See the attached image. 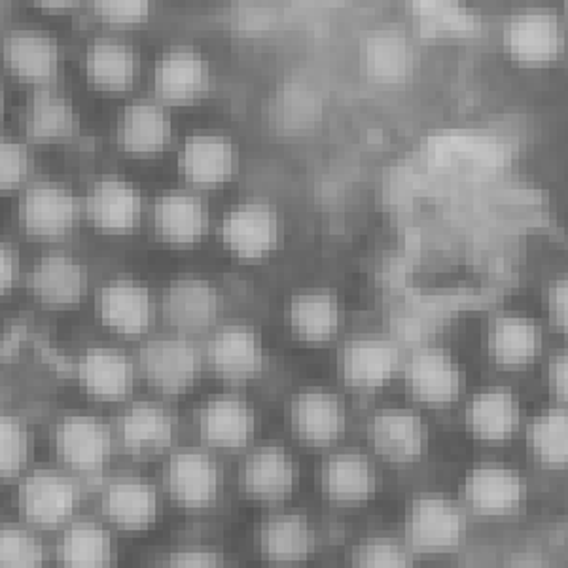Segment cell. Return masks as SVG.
Returning <instances> with one entry per match:
<instances>
[{"instance_id": "cell-1", "label": "cell", "mask_w": 568, "mask_h": 568, "mask_svg": "<svg viewBox=\"0 0 568 568\" xmlns=\"http://www.w3.org/2000/svg\"><path fill=\"white\" fill-rule=\"evenodd\" d=\"M503 50L524 69H548L567 52V23L548 8H527L503 27Z\"/></svg>"}, {"instance_id": "cell-2", "label": "cell", "mask_w": 568, "mask_h": 568, "mask_svg": "<svg viewBox=\"0 0 568 568\" xmlns=\"http://www.w3.org/2000/svg\"><path fill=\"white\" fill-rule=\"evenodd\" d=\"M146 382L163 394H182L201 372V356L184 337H160L146 343L139 355Z\"/></svg>"}, {"instance_id": "cell-3", "label": "cell", "mask_w": 568, "mask_h": 568, "mask_svg": "<svg viewBox=\"0 0 568 568\" xmlns=\"http://www.w3.org/2000/svg\"><path fill=\"white\" fill-rule=\"evenodd\" d=\"M78 503V485L58 471H34L20 485L18 493L21 516L42 529H55L67 524Z\"/></svg>"}, {"instance_id": "cell-4", "label": "cell", "mask_w": 568, "mask_h": 568, "mask_svg": "<svg viewBox=\"0 0 568 568\" xmlns=\"http://www.w3.org/2000/svg\"><path fill=\"white\" fill-rule=\"evenodd\" d=\"M281 224L275 209L262 201H246L227 213L220 237L233 256L248 262L262 260L275 251Z\"/></svg>"}, {"instance_id": "cell-5", "label": "cell", "mask_w": 568, "mask_h": 568, "mask_svg": "<svg viewBox=\"0 0 568 568\" xmlns=\"http://www.w3.org/2000/svg\"><path fill=\"white\" fill-rule=\"evenodd\" d=\"M80 219V203L61 184L39 182L20 201V224L39 240H61Z\"/></svg>"}, {"instance_id": "cell-6", "label": "cell", "mask_w": 568, "mask_h": 568, "mask_svg": "<svg viewBox=\"0 0 568 568\" xmlns=\"http://www.w3.org/2000/svg\"><path fill=\"white\" fill-rule=\"evenodd\" d=\"M463 536V517L449 500L420 497L407 517V540L414 551L446 554L457 548Z\"/></svg>"}, {"instance_id": "cell-7", "label": "cell", "mask_w": 568, "mask_h": 568, "mask_svg": "<svg viewBox=\"0 0 568 568\" xmlns=\"http://www.w3.org/2000/svg\"><path fill=\"white\" fill-rule=\"evenodd\" d=\"M211 85L207 61L192 48H173L163 55L154 71V91L165 104H192Z\"/></svg>"}, {"instance_id": "cell-8", "label": "cell", "mask_w": 568, "mask_h": 568, "mask_svg": "<svg viewBox=\"0 0 568 568\" xmlns=\"http://www.w3.org/2000/svg\"><path fill=\"white\" fill-rule=\"evenodd\" d=\"M55 447L63 463L74 470L98 471L109 463L112 434L95 417L71 415L58 426Z\"/></svg>"}, {"instance_id": "cell-9", "label": "cell", "mask_w": 568, "mask_h": 568, "mask_svg": "<svg viewBox=\"0 0 568 568\" xmlns=\"http://www.w3.org/2000/svg\"><path fill=\"white\" fill-rule=\"evenodd\" d=\"M95 307L101 323L120 336H141L154 321V304L149 291L125 278L112 281L101 288Z\"/></svg>"}, {"instance_id": "cell-10", "label": "cell", "mask_w": 568, "mask_h": 568, "mask_svg": "<svg viewBox=\"0 0 568 568\" xmlns=\"http://www.w3.org/2000/svg\"><path fill=\"white\" fill-rule=\"evenodd\" d=\"M368 439L374 452L396 465L419 459L426 449V426L417 415L404 409H387L369 420Z\"/></svg>"}, {"instance_id": "cell-11", "label": "cell", "mask_w": 568, "mask_h": 568, "mask_svg": "<svg viewBox=\"0 0 568 568\" xmlns=\"http://www.w3.org/2000/svg\"><path fill=\"white\" fill-rule=\"evenodd\" d=\"M337 366L351 387H383L400 366V351L383 337H358L343 347Z\"/></svg>"}, {"instance_id": "cell-12", "label": "cell", "mask_w": 568, "mask_h": 568, "mask_svg": "<svg viewBox=\"0 0 568 568\" xmlns=\"http://www.w3.org/2000/svg\"><path fill=\"white\" fill-rule=\"evenodd\" d=\"M88 216L101 233L122 235L139 226L142 197L133 184L122 179L99 181L88 197Z\"/></svg>"}, {"instance_id": "cell-13", "label": "cell", "mask_w": 568, "mask_h": 568, "mask_svg": "<svg viewBox=\"0 0 568 568\" xmlns=\"http://www.w3.org/2000/svg\"><path fill=\"white\" fill-rule=\"evenodd\" d=\"M2 59L8 71L26 84H50L59 69V48L39 31H16L2 42Z\"/></svg>"}, {"instance_id": "cell-14", "label": "cell", "mask_w": 568, "mask_h": 568, "mask_svg": "<svg viewBox=\"0 0 568 568\" xmlns=\"http://www.w3.org/2000/svg\"><path fill=\"white\" fill-rule=\"evenodd\" d=\"M465 498L471 510L485 517L508 516L524 500V481L504 466H478L465 481Z\"/></svg>"}, {"instance_id": "cell-15", "label": "cell", "mask_w": 568, "mask_h": 568, "mask_svg": "<svg viewBox=\"0 0 568 568\" xmlns=\"http://www.w3.org/2000/svg\"><path fill=\"white\" fill-rule=\"evenodd\" d=\"M219 468L203 453H176L169 460V493L184 508L200 510L211 506L219 497Z\"/></svg>"}, {"instance_id": "cell-16", "label": "cell", "mask_w": 568, "mask_h": 568, "mask_svg": "<svg viewBox=\"0 0 568 568\" xmlns=\"http://www.w3.org/2000/svg\"><path fill=\"white\" fill-rule=\"evenodd\" d=\"M407 385L415 400L426 406H447L459 398V366L444 351H417L407 364Z\"/></svg>"}, {"instance_id": "cell-17", "label": "cell", "mask_w": 568, "mask_h": 568, "mask_svg": "<svg viewBox=\"0 0 568 568\" xmlns=\"http://www.w3.org/2000/svg\"><path fill=\"white\" fill-rule=\"evenodd\" d=\"M219 294L203 278H179L169 286L163 311L169 324L184 334H197L219 317Z\"/></svg>"}, {"instance_id": "cell-18", "label": "cell", "mask_w": 568, "mask_h": 568, "mask_svg": "<svg viewBox=\"0 0 568 568\" xmlns=\"http://www.w3.org/2000/svg\"><path fill=\"white\" fill-rule=\"evenodd\" d=\"M209 356L214 372L226 382H251L264 368V349L260 337L245 326L220 329L211 343Z\"/></svg>"}, {"instance_id": "cell-19", "label": "cell", "mask_w": 568, "mask_h": 568, "mask_svg": "<svg viewBox=\"0 0 568 568\" xmlns=\"http://www.w3.org/2000/svg\"><path fill=\"white\" fill-rule=\"evenodd\" d=\"M179 163L190 184L216 187L232 179L235 150L226 136L194 135L184 142Z\"/></svg>"}, {"instance_id": "cell-20", "label": "cell", "mask_w": 568, "mask_h": 568, "mask_svg": "<svg viewBox=\"0 0 568 568\" xmlns=\"http://www.w3.org/2000/svg\"><path fill=\"white\" fill-rule=\"evenodd\" d=\"M84 270L65 254H50L39 260L31 273V292L50 310H67L84 296Z\"/></svg>"}, {"instance_id": "cell-21", "label": "cell", "mask_w": 568, "mask_h": 568, "mask_svg": "<svg viewBox=\"0 0 568 568\" xmlns=\"http://www.w3.org/2000/svg\"><path fill=\"white\" fill-rule=\"evenodd\" d=\"M292 430L307 446H328L343 430L342 404L334 394H297L291 407Z\"/></svg>"}, {"instance_id": "cell-22", "label": "cell", "mask_w": 568, "mask_h": 568, "mask_svg": "<svg viewBox=\"0 0 568 568\" xmlns=\"http://www.w3.org/2000/svg\"><path fill=\"white\" fill-rule=\"evenodd\" d=\"M173 125L168 110L160 103L139 101L125 109L120 122L122 149L131 155L149 158L168 149Z\"/></svg>"}, {"instance_id": "cell-23", "label": "cell", "mask_w": 568, "mask_h": 568, "mask_svg": "<svg viewBox=\"0 0 568 568\" xmlns=\"http://www.w3.org/2000/svg\"><path fill=\"white\" fill-rule=\"evenodd\" d=\"M78 382L98 400H123L133 383V368L122 351H85L78 362Z\"/></svg>"}, {"instance_id": "cell-24", "label": "cell", "mask_w": 568, "mask_h": 568, "mask_svg": "<svg viewBox=\"0 0 568 568\" xmlns=\"http://www.w3.org/2000/svg\"><path fill=\"white\" fill-rule=\"evenodd\" d=\"M154 226L158 235L169 245H195L207 230V211L200 197L171 192L155 201Z\"/></svg>"}, {"instance_id": "cell-25", "label": "cell", "mask_w": 568, "mask_h": 568, "mask_svg": "<svg viewBox=\"0 0 568 568\" xmlns=\"http://www.w3.org/2000/svg\"><path fill=\"white\" fill-rule=\"evenodd\" d=\"M487 349L493 362L503 368L529 366L540 349L538 328L529 318L514 315L493 318L487 332Z\"/></svg>"}, {"instance_id": "cell-26", "label": "cell", "mask_w": 568, "mask_h": 568, "mask_svg": "<svg viewBox=\"0 0 568 568\" xmlns=\"http://www.w3.org/2000/svg\"><path fill=\"white\" fill-rule=\"evenodd\" d=\"M466 420L476 438L489 444H500L516 434L521 412L510 390L491 388L474 396Z\"/></svg>"}, {"instance_id": "cell-27", "label": "cell", "mask_w": 568, "mask_h": 568, "mask_svg": "<svg viewBox=\"0 0 568 568\" xmlns=\"http://www.w3.org/2000/svg\"><path fill=\"white\" fill-rule=\"evenodd\" d=\"M294 479L296 471L291 455L278 447H264L251 455L243 471L246 493L262 503L291 497Z\"/></svg>"}, {"instance_id": "cell-28", "label": "cell", "mask_w": 568, "mask_h": 568, "mask_svg": "<svg viewBox=\"0 0 568 568\" xmlns=\"http://www.w3.org/2000/svg\"><path fill=\"white\" fill-rule=\"evenodd\" d=\"M254 417L245 402L233 396H220L203 407L200 433L209 446L240 449L251 438Z\"/></svg>"}, {"instance_id": "cell-29", "label": "cell", "mask_w": 568, "mask_h": 568, "mask_svg": "<svg viewBox=\"0 0 568 568\" xmlns=\"http://www.w3.org/2000/svg\"><path fill=\"white\" fill-rule=\"evenodd\" d=\"M104 514L123 530H144L158 516L154 487L139 479H120L104 493Z\"/></svg>"}, {"instance_id": "cell-30", "label": "cell", "mask_w": 568, "mask_h": 568, "mask_svg": "<svg viewBox=\"0 0 568 568\" xmlns=\"http://www.w3.org/2000/svg\"><path fill=\"white\" fill-rule=\"evenodd\" d=\"M321 481L326 498L342 506L366 503L375 485L368 460L355 453H343L326 460Z\"/></svg>"}, {"instance_id": "cell-31", "label": "cell", "mask_w": 568, "mask_h": 568, "mask_svg": "<svg viewBox=\"0 0 568 568\" xmlns=\"http://www.w3.org/2000/svg\"><path fill=\"white\" fill-rule=\"evenodd\" d=\"M85 74L99 90H130L139 74V59L130 45L116 40H98L85 55Z\"/></svg>"}, {"instance_id": "cell-32", "label": "cell", "mask_w": 568, "mask_h": 568, "mask_svg": "<svg viewBox=\"0 0 568 568\" xmlns=\"http://www.w3.org/2000/svg\"><path fill=\"white\" fill-rule=\"evenodd\" d=\"M260 549L267 561L277 565L305 561L313 551V530L304 516L272 517L260 530Z\"/></svg>"}, {"instance_id": "cell-33", "label": "cell", "mask_w": 568, "mask_h": 568, "mask_svg": "<svg viewBox=\"0 0 568 568\" xmlns=\"http://www.w3.org/2000/svg\"><path fill=\"white\" fill-rule=\"evenodd\" d=\"M291 326L300 339L324 343L336 336L339 329V302L329 292H305L292 300L288 311Z\"/></svg>"}, {"instance_id": "cell-34", "label": "cell", "mask_w": 568, "mask_h": 568, "mask_svg": "<svg viewBox=\"0 0 568 568\" xmlns=\"http://www.w3.org/2000/svg\"><path fill=\"white\" fill-rule=\"evenodd\" d=\"M175 423L163 409L152 404L131 407L122 419V442L128 452L139 457L155 455L173 442Z\"/></svg>"}, {"instance_id": "cell-35", "label": "cell", "mask_w": 568, "mask_h": 568, "mask_svg": "<svg viewBox=\"0 0 568 568\" xmlns=\"http://www.w3.org/2000/svg\"><path fill=\"white\" fill-rule=\"evenodd\" d=\"M26 131L31 141L40 144L63 142L77 135L78 118L65 99L42 88L29 104Z\"/></svg>"}, {"instance_id": "cell-36", "label": "cell", "mask_w": 568, "mask_h": 568, "mask_svg": "<svg viewBox=\"0 0 568 568\" xmlns=\"http://www.w3.org/2000/svg\"><path fill=\"white\" fill-rule=\"evenodd\" d=\"M59 557L69 568L109 567L112 562V540L106 530L82 521L67 529L59 546Z\"/></svg>"}, {"instance_id": "cell-37", "label": "cell", "mask_w": 568, "mask_h": 568, "mask_svg": "<svg viewBox=\"0 0 568 568\" xmlns=\"http://www.w3.org/2000/svg\"><path fill=\"white\" fill-rule=\"evenodd\" d=\"M530 452L549 468L568 466V412L549 409L538 415L529 428Z\"/></svg>"}, {"instance_id": "cell-38", "label": "cell", "mask_w": 568, "mask_h": 568, "mask_svg": "<svg viewBox=\"0 0 568 568\" xmlns=\"http://www.w3.org/2000/svg\"><path fill=\"white\" fill-rule=\"evenodd\" d=\"M29 434L12 415L0 414V479L16 478L29 459Z\"/></svg>"}, {"instance_id": "cell-39", "label": "cell", "mask_w": 568, "mask_h": 568, "mask_svg": "<svg viewBox=\"0 0 568 568\" xmlns=\"http://www.w3.org/2000/svg\"><path fill=\"white\" fill-rule=\"evenodd\" d=\"M44 559L39 540L27 530L0 529V567L34 568Z\"/></svg>"}, {"instance_id": "cell-40", "label": "cell", "mask_w": 568, "mask_h": 568, "mask_svg": "<svg viewBox=\"0 0 568 568\" xmlns=\"http://www.w3.org/2000/svg\"><path fill=\"white\" fill-rule=\"evenodd\" d=\"M355 567L400 568L412 567V556L406 548L390 538H372L361 544L353 554Z\"/></svg>"}, {"instance_id": "cell-41", "label": "cell", "mask_w": 568, "mask_h": 568, "mask_svg": "<svg viewBox=\"0 0 568 568\" xmlns=\"http://www.w3.org/2000/svg\"><path fill=\"white\" fill-rule=\"evenodd\" d=\"M31 155L20 142L0 139V192H12L31 173Z\"/></svg>"}, {"instance_id": "cell-42", "label": "cell", "mask_w": 568, "mask_h": 568, "mask_svg": "<svg viewBox=\"0 0 568 568\" xmlns=\"http://www.w3.org/2000/svg\"><path fill=\"white\" fill-rule=\"evenodd\" d=\"M93 12L109 26L131 27L149 18L150 0H91Z\"/></svg>"}, {"instance_id": "cell-43", "label": "cell", "mask_w": 568, "mask_h": 568, "mask_svg": "<svg viewBox=\"0 0 568 568\" xmlns=\"http://www.w3.org/2000/svg\"><path fill=\"white\" fill-rule=\"evenodd\" d=\"M548 313L551 324L568 336V277L559 278L549 286Z\"/></svg>"}, {"instance_id": "cell-44", "label": "cell", "mask_w": 568, "mask_h": 568, "mask_svg": "<svg viewBox=\"0 0 568 568\" xmlns=\"http://www.w3.org/2000/svg\"><path fill=\"white\" fill-rule=\"evenodd\" d=\"M219 556L214 551L203 548L181 549L169 559L171 567L181 568H213L219 567Z\"/></svg>"}, {"instance_id": "cell-45", "label": "cell", "mask_w": 568, "mask_h": 568, "mask_svg": "<svg viewBox=\"0 0 568 568\" xmlns=\"http://www.w3.org/2000/svg\"><path fill=\"white\" fill-rule=\"evenodd\" d=\"M548 383L557 400L568 404V351H562L549 362Z\"/></svg>"}, {"instance_id": "cell-46", "label": "cell", "mask_w": 568, "mask_h": 568, "mask_svg": "<svg viewBox=\"0 0 568 568\" xmlns=\"http://www.w3.org/2000/svg\"><path fill=\"white\" fill-rule=\"evenodd\" d=\"M20 275V258L12 246L0 243V296L12 291Z\"/></svg>"}, {"instance_id": "cell-47", "label": "cell", "mask_w": 568, "mask_h": 568, "mask_svg": "<svg viewBox=\"0 0 568 568\" xmlns=\"http://www.w3.org/2000/svg\"><path fill=\"white\" fill-rule=\"evenodd\" d=\"M40 8L45 10H53V12H61V10H69V8L77 7L80 0H34Z\"/></svg>"}, {"instance_id": "cell-48", "label": "cell", "mask_w": 568, "mask_h": 568, "mask_svg": "<svg viewBox=\"0 0 568 568\" xmlns=\"http://www.w3.org/2000/svg\"><path fill=\"white\" fill-rule=\"evenodd\" d=\"M4 114V93L0 90V118Z\"/></svg>"}, {"instance_id": "cell-49", "label": "cell", "mask_w": 568, "mask_h": 568, "mask_svg": "<svg viewBox=\"0 0 568 568\" xmlns=\"http://www.w3.org/2000/svg\"><path fill=\"white\" fill-rule=\"evenodd\" d=\"M562 2H565V18H567V23H568V0H562Z\"/></svg>"}]
</instances>
